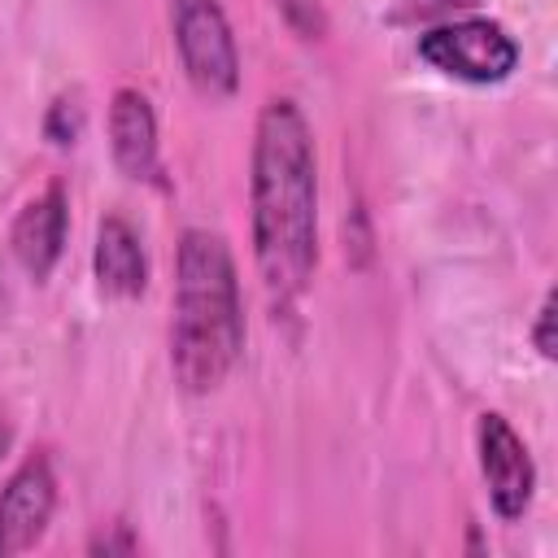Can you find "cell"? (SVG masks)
I'll list each match as a JSON object with an SVG mask.
<instances>
[{
    "mask_svg": "<svg viewBox=\"0 0 558 558\" xmlns=\"http://www.w3.org/2000/svg\"><path fill=\"white\" fill-rule=\"evenodd\" d=\"M253 262L270 301H296L318 266V161L314 131L292 96L262 105L248 166Z\"/></svg>",
    "mask_w": 558,
    "mask_h": 558,
    "instance_id": "cell-1",
    "label": "cell"
},
{
    "mask_svg": "<svg viewBox=\"0 0 558 558\" xmlns=\"http://www.w3.org/2000/svg\"><path fill=\"white\" fill-rule=\"evenodd\" d=\"M244 353V301L231 244L218 231L187 227L174 253L170 371L192 397L227 384Z\"/></svg>",
    "mask_w": 558,
    "mask_h": 558,
    "instance_id": "cell-2",
    "label": "cell"
},
{
    "mask_svg": "<svg viewBox=\"0 0 558 558\" xmlns=\"http://www.w3.org/2000/svg\"><path fill=\"white\" fill-rule=\"evenodd\" d=\"M418 57L462 83H501L519 65V44L493 17H449L418 35Z\"/></svg>",
    "mask_w": 558,
    "mask_h": 558,
    "instance_id": "cell-3",
    "label": "cell"
},
{
    "mask_svg": "<svg viewBox=\"0 0 558 558\" xmlns=\"http://www.w3.org/2000/svg\"><path fill=\"white\" fill-rule=\"evenodd\" d=\"M170 31L187 83L201 96H231L240 87V48L218 0H170Z\"/></svg>",
    "mask_w": 558,
    "mask_h": 558,
    "instance_id": "cell-4",
    "label": "cell"
},
{
    "mask_svg": "<svg viewBox=\"0 0 558 558\" xmlns=\"http://www.w3.org/2000/svg\"><path fill=\"white\" fill-rule=\"evenodd\" d=\"M475 445H480V471H484L488 501H493L497 519H506V523L523 519L536 497V462H532L523 436L497 410H488L475 423Z\"/></svg>",
    "mask_w": 558,
    "mask_h": 558,
    "instance_id": "cell-5",
    "label": "cell"
},
{
    "mask_svg": "<svg viewBox=\"0 0 558 558\" xmlns=\"http://www.w3.org/2000/svg\"><path fill=\"white\" fill-rule=\"evenodd\" d=\"M57 510V475L44 453H31L0 488V558L26 554L44 541Z\"/></svg>",
    "mask_w": 558,
    "mask_h": 558,
    "instance_id": "cell-6",
    "label": "cell"
},
{
    "mask_svg": "<svg viewBox=\"0 0 558 558\" xmlns=\"http://www.w3.org/2000/svg\"><path fill=\"white\" fill-rule=\"evenodd\" d=\"M109 153L113 166L135 183L161 179V144H157V113L140 87H118L109 100Z\"/></svg>",
    "mask_w": 558,
    "mask_h": 558,
    "instance_id": "cell-7",
    "label": "cell"
},
{
    "mask_svg": "<svg viewBox=\"0 0 558 558\" xmlns=\"http://www.w3.org/2000/svg\"><path fill=\"white\" fill-rule=\"evenodd\" d=\"M65 227H70V205H65V187L61 183H48L39 196H31L17 209L9 244H13L17 266L31 279H48L52 275V266L61 262V248H65Z\"/></svg>",
    "mask_w": 558,
    "mask_h": 558,
    "instance_id": "cell-8",
    "label": "cell"
},
{
    "mask_svg": "<svg viewBox=\"0 0 558 558\" xmlns=\"http://www.w3.org/2000/svg\"><path fill=\"white\" fill-rule=\"evenodd\" d=\"M92 266H96L100 292L113 296V301H131V296H140L148 288V257H144L140 231L126 218H118V214L100 218Z\"/></svg>",
    "mask_w": 558,
    "mask_h": 558,
    "instance_id": "cell-9",
    "label": "cell"
},
{
    "mask_svg": "<svg viewBox=\"0 0 558 558\" xmlns=\"http://www.w3.org/2000/svg\"><path fill=\"white\" fill-rule=\"evenodd\" d=\"M78 131H83V105H78V96H57V100L48 105L44 135H48L52 144H74Z\"/></svg>",
    "mask_w": 558,
    "mask_h": 558,
    "instance_id": "cell-10",
    "label": "cell"
},
{
    "mask_svg": "<svg viewBox=\"0 0 558 558\" xmlns=\"http://www.w3.org/2000/svg\"><path fill=\"white\" fill-rule=\"evenodd\" d=\"M480 0H397L392 17L397 22H449L453 13L475 9Z\"/></svg>",
    "mask_w": 558,
    "mask_h": 558,
    "instance_id": "cell-11",
    "label": "cell"
},
{
    "mask_svg": "<svg viewBox=\"0 0 558 558\" xmlns=\"http://www.w3.org/2000/svg\"><path fill=\"white\" fill-rule=\"evenodd\" d=\"M532 344H536V353H541L545 362H554V353H558V344H554V292H545V301H541V310H536Z\"/></svg>",
    "mask_w": 558,
    "mask_h": 558,
    "instance_id": "cell-12",
    "label": "cell"
},
{
    "mask_svg": "<svg viewBox=\"0 0 558 558\" xmlns=\"http://www.w3.org/2000/svg\"><path fill=\"white\" fill-rule=\"evenodd\" d=\"M9 449H13V423H9V414L0 410V462H4Z\"/></svg>",
    "mask_w": 558,
    "mask_h": 558,
    "instance_id": "cell-13",
    "label": "cell"
}]
</instances>
